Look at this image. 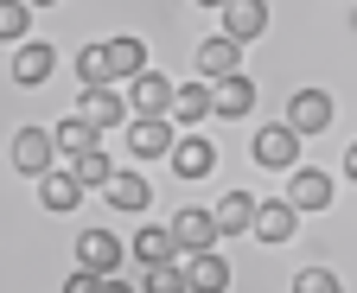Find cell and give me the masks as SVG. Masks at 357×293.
<instances>
[{"label": "cell", "mask_w": 357, "mask_h": 293, "mask_svg": "<svg viewBox=\"0 0 357 293\" xmlns=\"http://www.w3.org/2000/svg\"><path fill=\"white\" fill-rule=\"evenodd\" d=\"M134 262H141V268H153V262H178L172 230H141V236H134Z\"/></svg>", "instance_id": "obj_23"}, {"label": "cell", "mask_w": 357, "mask_h": 293, "mask_svg": "<svg viewBox=\"0 0 357 293\" xmlns=\"http://www.w3.org/2000/svg\"><path fill=\"white\" fill-rule=\"evenodd\" d=\"M109 204H115V211H147V204H153V191H147V179L141 173H109Z\"/></svg>", "instance_id": "obj_20"}, {"label": "cell", "mask_w": 357, "mask_h": 293, "mask_svg": "<svg viewBox=\"0 0 357 293\" xmlns=\"http://www.w3.org/2000/svg\"><path fill=\"white\" fill-rule=\"evenodd\" d=\"M89 83H109V64H102V45L77 52V90H89Z\"/></svg>", "instance_id": "obj_26"}, {"label": "cell", "mask_w": 357, "mask_h": 293, "mask_svg": "<svg viewBox=\"0 0 357 293\" xmlns=\"http://www.w3.org/2000/svg\"><path fill=\"white\" fill-rule=\"evenodd\" d=\"M141 293H185V268H178V262H153Z\"/></svg>", "instance_id": "obj_25"}, {"label": "cell", "mask_w": 357, "mask_h": 293, "mask_svg": "<svg viewBox=\"0 0 357 293\" xmlns=\"http://www.w3.org/2000/svg\"><path fill=\"white\" fill-rule=\"evenodd\" d=\"M77 115L89 128H128V96L115 83H89V90H77Z\"/></svg>", "instance_id": "obj_1"}, {"label": "cell", "mask_w": 357, "mask_h": 293, "mask_svg": "<svg viewBox=\"0 0 357 293\" xmlns=\"http://www.w3.org/2000/svg\"><path fill=\"white\" fill-rule=\"evenodd\" d=\"M52 147L70 159V153H89V147H102V128H89L83 115H70V121H58L52 128Z\"/></svg>", "instance_id": "obj_21"}, {"label": "cell", "mask_w": 357, "mask_h": 293, "mask_svg": "<svg viewBox=\"0 0 357 293\" xmlns=\"http://www.w3.org/2000/svg\"><path fill=\"white\" fill-rule=\"evenodd\" d=\"M217 13H223V38H236V45L268 32V0H223Z\"/></svg>", "instance_id": "obj_3"}, {"label": "cell", "mask_w": 357, "mask_h": 293, "mask_svg": "<svg viewBox=\"0 0 357 293\" xmlns=\"http://www.w3.org/2000/svg\"><path fill=\"white\" fill-rule=\"evenodd\" d=\"M211 223H217V236H243V230L255 223V198H249V191H223L217 211H211Z\"/></svg>", "instance_id": "obj_15"}, {"label": "cell", "mask_w": 357, "mask_h": 293, "mask_svg": "<svg viewBox=\"0 0 357 293\" xmlns=\"http://www.w3.org/2000/svg\"><path fill=\"white\" fill-rule=\"evenodd\" d=\"M38 204H45V211H70V204H83V185L70 179V166H64V173H58V166L38 173Z\"/></svg>", "instance_id": "obj_17"}, {"label": "cell", "mask_w": 357, "mask_h": 293, "mask_svg": "<svg viewBox=\"0 0 357 293\" xmlns=\"http://www.w3.org/2000/svg\"><path fill=\"white\" fill-rule=\"evenodd\" d=\"M26 19H32L26 0H0V38H26Z\"/></svg>", "instance_id": "obj_27"}, {"label": "cell", "mask_w": 357, "mask_h": 293, "mask_svg": "<svg viewBox=\"0 0 357 293\" xmlns=\"http://www.w3.org/2000/svg\"><path fill=\"white\" fill-rule=\"evenodd\" d=\"M294 293H344V287H338V274H326V268H300V274H294Z\"/></svg>", "instance_id": "obj_28"}, {"label": "cell", "mask_w": 357, "mask_h": 293, "mask_svg": "<svg viewBox=\"0 0 357 293\" xmlns=\"http://www.w3.org/2000/svg\"><path fill=\"white\" fill-rule=\"evenodd\" d=\"M211 242H217L211 211H178L172 217V248H178V255H198V248H211Z\"/></svg>", "instance_id": "obj_14"}, {"label": "cell", "mask_w": 357, "mask_h": 293, "mask_svg": "<svg viewBox=\"0 0 357 293\" xmlns=\"http://www.w3.org/2000/svg\"><path fill=\"white\" fill-rule=\"evenodd\" d=\"M287 204L294 211H326L332 204V179L319 173V166H300V173L287 179Z\"/></svg>", "instance_id": "obj_11"}, {"label": "cell", "mask_w": 357, "mask_h": 293, "mask_svg": "<svg viewBox=\"0 0 357 293\" xmlns=\"http://www.w3.org/2000/svg\"><path fill=\"white\" fill-rule=\"evenodd\" d=\"M96 287H102V280H96V274H83V268H77V274L64 280V293H96Z\"/></svg>", "instance_id": "obj_29"}, {"label": "cell", "mask_w": 357, "mask_h": 293, "mask_svg": "<svg viewBox=\"0 0 357 293\" xmlns=\"http://www.w3.org/2000/svg\"><path fill=\"white\" fill-rule=\"evenodd\" d=\"M121 255H128V248H121L109 230H83V236H77V268L96 274V280H109V274L121 268Z\"/></svg>", "instance_id": "obj_2"}, {"label": "cell", "mask_w": 357, "mask_h": 293, "mask_svg": "<svg viewBox=\"0 0 357 293\" xmlns=\"http://www.w3.org/2000/svg\"><path fill=\"white\" fill-rule=\"evenodd\" d=\"M261 242H294V230H300V211L287 198H255V223H249Z\"/></svg>", "instance_id": "obj_4"}, {"label": "cell", "mask_w": 357, "mask_h": 293, "mask_svg": "<svg viewBox=\"0 0 357 293\" xmlns=\"http://www.w3.org/2000/svg\"><path fill=\"white\" fill-rule=\"evenodd\" d=\"M178 268H185V293H223V287H230V262L211 255V248H198V255H178Z\"/></svg>", "instance_id": "obj_6"}, {"label": "cell", "mask_w": 357, "mask_h": 293, "mask_svg": "<svg viewBox=\"0 0 357 293\" xmlns=\"http://www.w3.org/2000/svg\"><path fill=\"white\" fill-rule=\"evenodd\" d=\"M249 109H255V83H249L243 70H236V77H223L217 90H211V115H223V121H243Z\"/></svg>", "instance_id": "obj_12"}, {"label": "cell", "mask_w": 357, "mask_h": 293, "mask_svg": "<svg viewBox=\"0 0 357 293\" xmlns=\"http://www.w3.org/2000/svg\"><path fill=\"white\" fill-rule=\"evenodd\" d=\"M109 173H115V166H109V153H102V147H89V153H70V179H77L83 191H89V185L102 191V185H109Z\"/></svg>", "instance_id": "obj_22"}, {"label": "cell", "mask_w": 357, "mask_h": 293, "mask_svg": "<svg viewBox=\"0 0 357 293\" xmlns=\"http://www.w3.org/2000/svg\"><path fill=\"white\" fill-rule=\"evenodd\" d=\"M52 159H58V147H52V128H20V134H13V166H20L26 179L52 173Z\"/></svg>", "instance_id": "obj_5"}, {"label": "cell", "mask_w": 357, "mask_h": 293, "mask_svg": "<svg viewBox=\"0 0 357 293\" xmlns=\"http://www.w3.org/2000/svg\"><path fill=\"white\" fill-rule=\"evenodd\" d=\"M166 115H178L185 128H192V121H204V115H211V90H204V83H185V90H172V109H166Z\"/></svg>", "instance_id": "obj_24"}, {"label": "cell", "mask_w": 357, "mask_h": 293, "mask_svg": "<svg viewBox=\"0 0 357 293\" xmlns=\"http://www.w3.org/2000/svg\"><path fill=\"white\" fill-rule=\"evenodd\" d=\"M52 45H45V38H32V45H20L13 52V83H26V90H32V83H45V77H52Z\"/></svg>", "instance_id": "obj_19"}, {"label": "cell", "mask_w": 357, "mask_h": 293, "mask_svg": "<svg viewBox=\"0 0 357 293\" xmlns=\"http://www.w3.org/2000/svg\"><path fill=\"white\" fill-rule=\"evenodd\" d=\"M236 58H243V45H236V38H223V32L198 45V70L217 77V83H223V77H236Z\"/></svg>", "instance_id": "obj_18"}, {"label": "cell", "mask_w": 357, "mask_h": 293, "mask_svg": "<svg viewBox=\"0 0 357 293\" xmlns=\"http://www.w3.org/2000/svg\"><path fill=\"white\" fill-rule=\"evenodd\" d=\"M172 147V128H166V115H128V153L134 159H153Z\"/></svg>", "instance_id": "obj_9"}, {"label": "cell", "mask_w": 357, "mask_h": 293, "mask_svg": "<svg viewBox=\"0 0 357 293\" xmlns=\"http://www.w3.org/2000/svg\"><path fill=\"white\" fill-rule=\"evenodd\" d=\"M134 90H128V115H166L172 109V83L166 77H153V70H141V77H128Z\"/></svg>", "instance_id": "obj_13"}, {"label": "cell", "mask_w": 357, "mask_h": 293, "mask_svg": "<svg viewBox=\"0 0 357 293\" xmlns=\"http://www.w3.org/2000/svg\"><path fill=\"white\" fill-rule=\"evenodd\" d=\"M344 179H357V147H351V153H344Z\"/></svg>", "instance_id": "obj_31"}, {"label": "cell", "mask_w": 357, "mask_h": 293, "mask_svg": "<svg viewBox=\"0 0 357 293\" xmlns=\"http://www.w3.org/2000/svg\"><path fill=\"white\" fill-rule=\"evenodd\" d=\"M198 7H223V0H198Z\"/></svg>", "instance_id": "obj_33"}, {"label": "cell", "mask_w": 357, "mask_h": 293, "mask_svg": "<svg viewBox=\"0 0 357 293\" xmlns=\"http://www.w3.org/2000/svg\"><path fill=\"white\" fill-rule=\"evenodd\" d=\"M102 64H109V83L141 77L147 70V45H141V38H109V45H102Z\"/></svg>", "instance_id": "obj_16"}, {"label": "cell", "mask_w": 357, "mask_h": 293, "mask_svg": "<svg viewBox=\"0 0 357 293\" xmlns=\"http://www.w3.org/2000/svg\"><path fill=\"white\" fill-rule=\"evenodd\" d=\"M166 159H172V173H178V179H204L211 166H217V147H211L204 134H185V141H172V147H166Z\"/></svg>", "instance_id": "obj_10"}, {"label": "cell", "mask_w": 357, "mask_h": 293, "mask_svg": "<svg viewBox=\"0 0 357 293\" xmlns=\"http://www.w3.org/2000/svg\"><path fill=\"white\" fill-rule=\"evenodd\" d=\"M26 7H52V0H26Z\"/></svg>", "instance_id": "obj_32"}, {"label": "cell", "mask_w": 357, "mask_h": 293, "mask_svg": "<svg viewBox=\"0 0 357 293\" xmlns=\"http://www.w3.org/2000/svg\"><path fill=\"white\" fill-rule=\"evenodd\" d=\"M255 159L268 166V173H287V166L300 159V134L287 128V121H275V128H261V134H255Z\"/></svg>", "instance_id": "obj_8"}, {"label": "cell", "mask_w": 357, "mask_h": 293, "mask_svg": "<svg viewBox=\"0 0 357 293\" xmlns=\"http://www.w3.org/2000/svg\"><path fill=\"white\" fill-rule=\"evenodd\" d=\"M96 293H134V287H128V280H115V274H109V280H102V287H96Z\"/></svg>", "instance_id": "obj_30"}, {"label": "cell", "mask_w": 357, "mask_h": 293, "mask_svg": "<svg viewBox=\"0 0 357 293\" xmlns=\"http://www.w3.org/2000/svg\"><path fill=\"white\" fill-rule=\"evenodd\" d=\"M287 128L306 141V134H319V128H332V96L326 90H300L294 102H287Z\"/></svg>", "instance_id": "obj_7"}]
</instances>
